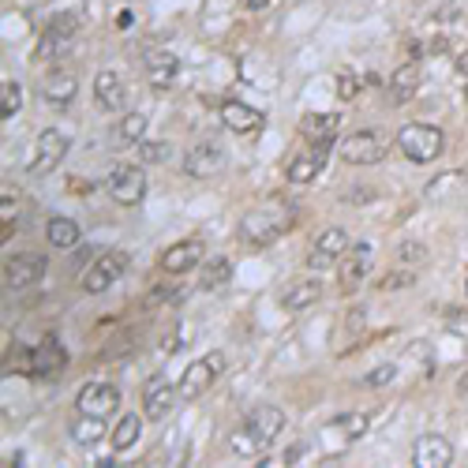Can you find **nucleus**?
<instances>
[{
  "instance_id": "obj_1",
  "label": "nucleus",
  "mask_w": 468,
  "mask_h": 468,
  "mask_svg": "<svg viewBox=\"0 0 468 468\" xmlns=\"http://www.w3.org/2000/svg\"><path fill=\"white\" fill-rule=\"evenodd\" d=\"M285 431V412L278 405H259L247 412V420L229 435V454L232 457H259L270 449V442H274L278 435Z\"/></svg>"
},
{
  "instance_id": "obj_2",
  "label": "nucleus",
  "mask_w": 468,
  "mask_h": 468,
  "mask_svg": "<svg viewBox=\"0 0 468 468\" xmlns=\"http://www.w3.org/2000/svg\"><path fill=\"white\" fill-rule=\"evenodd\" d=\"M128 266H132V255H128V251H120V247L101 251V255L83 270V293H90V296L109 293L113 285H117L124 274H128Z\"/></svg>"
},
{
  "instance_id": "obj_3",
  "label": "nucleus",
  "mask_w": 468,
  "mask_h": 468,
  "mask_svg": "<svg viewBox=\"0 0 468 468\" xmlns=\"http://www.w3.org/2000/svg\"><path fill=\"white\" fill-rule=\"evenodd\" d=\"M442 132L435 124H405L398 132V150L412 161V165H431L442 154Z\"/></svg>"
},
{
  "instance_id": "obj_4",
  "label": "nucleus",
  "mask_w": 468,
  "mask_h": 468,
  "mask_svg": "<svg viewBox=\"0 0 468 468\" xmlns=\"http://www.w3.org/2000/svg\"><path fill=\"white\" fill-rule=\"evenodd\" d=\"M293 229V218L281 210H251L247 218L240 222V240L247 247H270L278 237Z\"/></svg>"
},
{
  "instance_id": "obj_5",
  "label": "nucleus",
  "mask_w": 468,
  "mask_h": 468,
  "mask_svg": "<svg viewBox=\"0 0 468 468\" xmlns=\"http://www.w3.org/2000/svg\"><path fill=\"white\" fill-rule=\"evenodd\" d=\"M105 191L117 206H139L147 199V173L142 165H113V173L105 176Z\"/></svg>"
},
{
  "instance_id": "obj_6",
  "label": "nucleus",
  "mask_w": 468,
  "mask_h": 468,
  "mask_svg": "<svg viewBox=\"0 0 468 468\" xmlns=\"http://www.w3.org/2000/svg\"><path fill=\"white\" fill-rule=\"evenodd\" d=\"M222 371H225V356L222 352H206L203 359H195V364L184 371V379H180V398H203V393L222 379Z\"/></svg>"
},
{
  "instance_id": "obj_7",
  "label": "nucleus",
  "mask_w": 468,
  "mask_h": 468,
  "mask_svg": "<svg viewBox=\"0 0 468 468\" xmlns=\"http://www.w3.org/2000/svg\"><path fill=\"white\" fill-rule=\"evenodd\" d=\"M64 157H68V135L61 128H45L38 135V142H34V157H30L27 173L30 176H49Z\"/></svg>"
},
{
  "instance_id": "obj_8",
  "label": "nucleus",
  "mask_w": 468,
  "mask_h": 468,
  "mask_svg": "<svg viewBox=\"0 0 468 468\" xmlns=\"http://www.w3.org/2000/svg\"><path fill=\"white\" fill-rule=\"evenodd\" d=\"M225 169V147L218 139H199L195 147H188V157H184V173L191 180H210Z\"/></svg>"
},
{
  "instance_id": "obj_9",
  "label": "nucleus",
  "mask_w": 468,
  "mask_h": 468,
  "mask_svg": "<svg viewBox=\"0 0 468 468\" xmlns=\"http://www.w3.org/2000/svg\"><path fill=\"white\" fill-rule=\"evenodd\" d=\"M120 408V390L113 383H86L79 393H76V412H83V416H101L109 420L113 412Z\"/></svg>"
},
{
  "instance_id": "obj_10",
  "label": "nucleus",
  "mask_w": 468,
  "mask_h": 468,
  "mask_svg": "<svg viewBox=\"0 0 468 468\" xmlns=\"http://www.w3.org/2000/svg\"><path fill=\"white\" fill-rule=\"evenodd\" d=\"M176 401H180V386H173L165 375H157V379H150L147 386H142V416H147L150 424L165 420L176 408Z\"/></svg>"
},
{
  "instance_id": "obj_11",
  "label": "nucleus",
  "mask_w": 468,
  "mask_h": 468,
  "mask_svg": "<svg viewBox=\"0 0 468 468\" xmlns=\"http://www.w3.org/2000/svg\"><path fill=\"white\" fill-rule=\"evenodd\" d=\"M371 259H375V244H367V240H359V244H352L349 251H345V259H341V270H337V289L341 293H356L359 285H364V278H367V266H371Z\"/></svg>"
},
{
  "instance_id": "obj_12",
  "label": "nucleus",
  "mask_w": 468,
  "mask_h": 468,
  "mask_svg": "<svg viewBox=\"0 0 468 468\" xmlns=\"http://www.w3.org/2000/svg\"><path fill=\"white\" fill-rule=\"evenodd\" d=\"M45 255H34V251H23V255H12L4 262V285L12 293H20V289H30V285H38L45 278Z\"/></svg>"
},
{
  "instance_id": "obj_13",
  "label": "nucleus",
  "mask_w": 468,
  "mask_h": 468,
  "mask_svg": "<svg viewBox=\"0 0 468 468\" xmlns=\"http://www.w3.org/2000/svg\"><path fill=\"white\" fill-rule=\"evenodd\" d=\"M352 247V240H349V232L345 229H327L322 237L315 240V247L308 251V270H330V266H337L341 259H345V251Z\"/></svg>"
},
{
  "instance_id": "obj_14",
  "label": "nucleus",
  "mask_w": 468,
  "mask_h": 468,
  "mask_svg": "<svg viewBox=\"0 0 468 468\" xmlns=\"http://www.w3.org/2000/svg\"><path fill=\"white\" fill-rule=\"evenodd\" d=\"M327 157H330V142H311L308 150L293 154L289 157V169H285L289 184H311V180L327 169Z\"/></svg>"
},
{
  "instance_id": "obj_15",
  "label": "nucleus",
  "mask_w": 468,
  "mask_h": 468,
  "mask_svg": "<svg viewBox=\"0 0 468 468\" xmlns=\"http://www.w3.org/2000/svg\"><path fill=\"white\" fill-rule=\"evenodd\" d=\"M337 154H341V161H349V165H375V161H383V142L375 132H352L341 139Z\"/></svg>"
},
{
  "instance_id": "obj_16",
  "label": "nucleus",
  "mask_w": 468,
  "mask_h": 468,
  "mask_svg": "<svg viewBox=\"0 0 468 468\" xmlns=\"http://www.w3.org/2000/svg\"><path fill=\"white\" fill-rule=\"evenodd\" d=\"M203 255H206V244L199 237L180 240V244L165 247V255H161V270H165V274H188V270H195L203 262Z\"/></svg>"
},
{
  "instance_id": "obj_17",
  "label": "nucleus",
  "mask_w": 468,
  "mask_h": 468,
  "mask_svg": "<svg viewBox=\"0 0 468 468\" xmlns=\"http://www.w3.org/2000/svg\"><path fill=\"white\" fill-rule=\"evenodd\" d=\"M76 90H79V79L71 76V71H64V68L45 71L42 98H45V105H52V109H68V105L76 101Z\"/></svg>"
},
{
  "instance_id": "obj_18",
  "label": "nucleus",
  "mask_w": 468,
  "mask_h": 468,
  "mask_svg": "<svg viewBox=\"0 0 468 468\" xmlns=\"http://www.w3.org/2000/svg\"><path fill=\"white\" fill-rule=\"evenodd\" d=\"M449 461H454V446L442 435H424L412 446V464L416 468H446Z\"/></svg>"
},
{
  "instance_id": "obj_19",
  "label": "nucleus",
  "mask_w": 468,
  "mask_h": 468,
  "mask_svg": "<svg viewBox=\"0 0 468 468\" xmlns=\"http://www.w3.org/2000/svg\"><path fill=\"white\" fill-rule=\"evenodd\" d=\"M222 124L237 135H255L262 128V113L251 109V105H244V101H237V98H225L222 101Z\"/></svg>"
},
{
  "instance_id": "obj_20",
  "label": "nucleus",
  "mask_w": 468,
  "mask_h": 468,
  "mask_svg": "<svg viewBox=\"0 0 468 468\" xmlns=\"http://www.w3.org/2000/svg\"><path fill=\"white\" fill-rule=\"evenodd\" d=\"M124 98H128V90H124V79L117 76V71H113V68L98 71V79H94V101H98V109L120 113V109H124Z\"/></svg>"
},
{
  "instance_id": "obj_21",
  "label": "nucleus",
  "mask_w": 468,
  "mask_h": 468,
  "mask_svg": "<svg viewBox=\"0 0 468 468\" xmlns=\"http://www.w3.org/2000/svg\"><path fill=\"white\" fill-rule=\"evenodd\" d=\"M176 76H180V57H176V52H169V49L147 52V79H150L154 90H169L176 83Z\"/></svg>"
},
{
  "instance_id": "obj_22",
  "label": "nucleus",
  "mask_w": 468,
  "mask_h": 468,
  "mask_svg": "<svg viewBox=\"0 0 468 468\" xmlns=\"http://www.w3.org/2000/svg\"><path fill=\"white\" fill-rule=\"evenodd\" d=\"M322 300V281L319 278H300L293 285H285L281 293V308L285 311H308Z\"/></svg>"
},
{
  "instance_id": "obj_23",
  "label": "nucleus",
  "mask_w": 468,
  "mask_h": 468,
  "mask_svg": "<svg viewBox=\"0 0 468 468\" xmlns=\"http://www.w3.org/2000/svg\"><path fill=\"white\" fill-rule=\"evenodd\" d=\"M337 132H341V117L337 113H308L300 120V135L308 142H337Z\"/></svg>"
},
{
  "instance_id": "obj_24",
  "label": "nucleus",
  "mask_w": 468,
  "mask_h": 468,
  "mask_svg": "<svg viewBox=\"0 0 468 468\" xmlns=\"http://www.w3.org/2000/svg\"><path fill=\"white\" fill-rule=\"evenodd\" d=\"M416 90H420V64L416 61H405L390 76V101L393 105H408L412 98H416Z\"/></svg>"
},
{
  "instance_id": "obj_25",
  "label": "nucleus",
  "mask_w": 468,
  "mask_h": 468,
  "mask_svg": "<svg viewBox=\"0 0 468 468\" xmlns=\"http://www.w3.org/2000/svg\"><path fill=\"white\" fill-rule=\"evenodd\" d=\"M61 367H68V352L61 349L57 337H45L38 349H34V375H57Z\"/></svg>"
},
{
  "instance_id": "obj_26",
  "label": "nucleus",
  "mask_w": 468,
  "mask_h": 468,
  "mask_svg": "<svg viewBox=\"0 0 468 468\" xmlns=\"http://www.w3.org/2000/svg\"><path fill=\"white\" fill-rule=\"evenodd\" d=\"M71 45H76V38H64V34L42 30L38 45H34V61H38V64H57V61H64L68 52H71Z\"/></svg>"
},
{
  "instance_id": "obj_27",
  "label": "nucleus",
  "mask_w": 468,
  "mask_h": 468,
  "mask_svg": "<svg viewBox=\"0 0 468 468\" xmlns=\"http://www.w3.org/2000/svg\"><path fill=\"white\" fill-rule=\"evenodd\" d=\"M142 135H147V117L142 113H128L113 124V142L117 147H139Z\"/></svg>"
},
{
  "instance_id": "obj_28",
  "label": "nucleus",
  "mask_w": 468,
  "mask_h": 468,
  "mask_svg": "<svg viewBox=\"0 0 468 468\" xmlns=\"http://www.w3.org/2000/svg\"><path fill=\"white\" fill-rule=\"evenodd\" d=\"M45 240H49L52 247H61V251L79 247V225L71 222V218H49V225H45Z\"/></svg>"
},
{
  "instance_id": "obj_29",
  "label": "nucleus",
  "mask_w": 468,
  "mask_h": 468,
  "mask_svg": "<svg viewBox=\"0 0 468 468\" xmlns=\"http://www.w3.org/2000/svg\"><path fill=\"white\" fill-rule=\"evenodd\" d=\"M139 435H142V420L135 416V412H128V416H120L117 420V427H113V449L117 454H124V449H132L135 442H139Z\"/></svg>"
},
{
  "instance_id": "obj_30",
  "label": "nucleus",
  "mask_w": 468,
  "mask_h": 468,
  "mask_svg": "<svg viewBox=\"0 0 468 468\" xmlns=\"http://www.w3.org/2000/svg\"><path fill=\"white\" fill-rule=\"evenodd\" d=\"M232 281V262L222 255V259H210L206 266H203V278H199V285L206 293H214V289H225V285Z\"/></svg>"
},
{
  "instance_id": "obj_31",
  "label": "nucleus",
  "mask_w": 468,
  "mask_h": 468,
  "mask_svg": "<svg viewBox=\"0 0 468 468\" xmlns=\"http://www.w3.org/2000/svg\"><path fill=\"white\" fill-rule=\"evenodd\" d=\"M71 439H76L79 446H94L105 439V420L101 416H83L79 412V420L71 424Z\"/></svg>"
},
{
  "instance_id": "obj_32",
  "label": "nucleus",
  "mask_w": 468,
  "mask_h": 468,
  "mask_svg": "<svg viewBox=\"0 0 468 468\" xmlns=\"http://www.w3.org/2000/svg\"><path fill=\"white\" fill-rule=\"evenodd\" d=\"M20 105H23V86L20 83L0 86V120H12L15 113H20Z\"/></svg>"
},
{
  "instance_id": "obj_33",
  "label": "nucleus",
  "mask_w": 468,
  "mask_h": 468,
  "mask_svg": "<svg viewBox=\"0 0 468 468\" xmlns=\"http://www.w3.org/2000/svg\"><path fill=\"white\" fill-rule=\"evenodd\" d=\"M79 27H83V20H79L76 12H57V15H49V23H45V30L64 34V38H76Z\"/></svg>"
},
{
  "instance_id": "obj_34",
  "label": "nucleus",
  "mask_w": 468,
  "mask_h": 468,
  "mask_svg": "<svg viewBox=\"0 0 468 468\" xmlns=\"http://www.w3.org/2000/svg\"><path fill=\"white\" fill-rule=\"evenodd\" d=\"M169 154H173L169 142H139V150H135L139 165H161V161H169Z\"/></svg>"
},
{
  "instance_id": "obj_35",
  "label": "nucleus",
  "mask_w": 468,
  "mask_h": 468,
  "mask_svg": "<svg viewBox=\"0 0 468 468\" xmlns=\"http://www.w3.org/2000/svg\"><path fill=\"white\" fill-rule=\"evenodd\" d=\"M359 86H364V79H359L352 68H341L337 71V98L341 101H356L359 98Z\"/></svg>"
},
{
  "instance_id": "obj_36",
  "label": "nucleus",
  "mask_w": 468,
  "mask_h": 468,
  "mask_svg": "<svg viewBox=\"0 0 468 468\" xmlns=\"http://www.w3.org/2000/svg\"><path fill=\"white\" fill-rule=\"evenodd\" d=\"M412 285H416V270H390L386 278H379V289L383 293H393V289H412Z\"/></svg>"
},
{
  "instance_id": "obj_37",
  "label": "nucleus",
  "mask_w": 468,
  "mask_h": 468,
  "mask_svg": "<svg viewBox=\"0 0 468 468\" xmlns=\"http://www.w3.org/2000/svg\"><path fill=\"white\" fill-rule=\"evenodd\" d=\"M367 412H349V416H341V420H334V427H341L345 431V439H359L367 431Z\"/></svg>"
},
{
  "instance_id": "obj_38",
  "label": "nucleus",
  "mask_w": 468,
  "mask_h": 468,
  "mask_svg": "<svg viewBox=\"0 0 468 468\" xmlns=\"http://www.w3.org/2000/svg\"><path fill=\"white\" fill-rule=\"evenodd\" d=\"M424 259H427V244H420V240H401V244H398V262L416 266V262H424Z\"/></svg>"
},
{
  "instance_id": "obj_39",
  "label": "nucleus",
  "mask_w": 468,
  "mask_h": 468,
  "mask_svg": "<svg viewBox=\"0 0 468 468\" xmlns=\"http://www.w3.org/2000/svg\"><path fill=\"white\" fill-rule=\"evenodd\" d=\"M393 379H398V364H379V367H375V371H367V386L371 390H383V386H390Z\"/></svg>"
},
{
  "instance_id": "obj_40",
  "label": "nucleus",
  "mask_w": 468,
  "mask_h": 468,
  "mask_svg": "<svg viewBox=\"0 0 468 468\" xmlns=\"http://www.w3.org/2000/svg\"><path fill=\"white\" fill-rule=\"evenodd\" d=\"M132 349H135V334H120V341H113V345L105 349L101 356H105V359H113V356H120V352H132Z\"/></svg>"
},
{
  "instance_id": "obj_41",
  "label": "nucleus",
  "mask_w": 468,
  "mask_h": 468,
  "mask_svg": "<svg viewBox=\"0 0 468 468\" xmlns=\"http://www.w3.org/2000/svg\"><path fill=\"white\" fill-rule=\"evenodd\" d=\"M345 199L352 203V206H364V203H375V188L371 184H356V191H349Z\"/></svg>"
},
{
  "instance_id": "obj_42",
  "label": "nucleus",
  "mask_w": 468,
  "mask_h": 468,
  "mask_svg": "<svg viewBox=\"0 0 468 468\" xmlns=\"http://www.w3.org/2000/svg\"><path fill=\"white\" fill-rule=\"evenodd\" d=\"M15 199H20V195H15V188L8 184V188H4V199H0V214H4V222L12 218V210H15Z\"/></svg>"
},
{
  "instance_id": "obj_43",
  "label": "nucleus",
  "mask_w": 468,
  "mask_h": 468,
  "mask_svg": "<svg viewBox=\"0 0 468 468\" xmlns=\"http://www.w3.org/2000/svg\"><path fill=\"white\" fill-rule=\"evenodd\" d=\"M449 334H457V337H464V341H468V311H464V315H457V319H449Z\"/></svg>"
},
{
  "instance_id": "obj_44",
  "label": "nucleus",
  "mask_w": 468,
  "mask_h": 468,
  "mask_svg": "<svg viewBox=\"0 0 468 468\" xmlns=\"http://www.w3.org/2000/svg\"><path fill=\"white\" fill-rule=\"evenodd\" d=\"M240 4H244L247 12H262V8H270V0H240Z\"/></svg>"
},
{
  "instance_id": "obj_45",
  "label": "nucleus",
  "mask_w": 468,
  "mask_h": 468,
  "mask_svg": "<svg viewBox=\"0 0 468 468\" xmlns=\"http://www.w3.org/2000/svg\"><path fill=\"white\" fill-rule=\"evenodd\" d=\"M300 454H303V442H300V446H293V449H289V454H285L281 461H285V464H296V461H300Z\"/></svg>"
},
{
  "instance_id": "obj_46",
  "label": "nucleus",
  "mask_w": 468,
  "mask_h": 468,
  "mask_svg": "<svg viewBox=\"0 0 468 468\" xmlns=\"http://www.w3.org/2000/svg\"><path fill=\"white\" fill-rule=\"evenodd\" d=\"M457 76H464V79H468V49H464V52H457Z\"/></svg>"
},
{
  "instance_id": "obj_47",
  "label": "nucleus",
  "mask_w": 468,
  "mask_h": 468,
  "mask_svg": "<svg viewBox=\"0 0 468 468\" xmlns=\"http://www.w3.org/2000/svg\"><path fill=\"white\" fill-rule=\"evenodd\" d=\"M457 393H468V371H464L461 379H457Z\"/></svg>"
},
{
  "instance_id": "obj_48",
  "label": "nucleus",
  "mask_w": 468,
  "mask_h": 468,
  "mask_svg": "<svg viewBox=\"0 0 468 468\" xmlns=\"http://www.w3.org/2000/svg\"><path fill=\"white\" fill-rule=\"evenodd\" d=\"M464 101H468V83H464Z\"/></svg>"
}]
</instances>
